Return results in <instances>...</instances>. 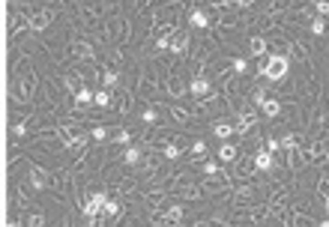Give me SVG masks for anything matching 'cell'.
<instances>
[{"label": "cell", "mask_w": 329, "mask_h": 227, "mask_svg": "<svg viewBox=\"0 0 329 227\" xmlns=\"http://www.w3.org/2000/svg\"><path fill=\"white\" fill-rule=\"evenodd\" d=\"M266 150H269V152H279V150H282V141H275V137H269V141H266Z\"/></svg>", "instance_id": "cell-31"}, {"label": "cell", "mask_w": 329, "mask_h": 227, "mask_svg": "<svg viewBox=\"0 0 329 227\" xmlns=\"http://www.w3.org/2000/svg\"><path fill=\"white\" fill-rule=\"evenodd\" d=\"M188 93H192V96L201 102V99H210L213 87H210V81H206V78H201V75H198V78L192 81V87H188Z\"/></svg>", "instance_id": "cell-4"}, {"label": "cell", "mask_w": 329, "mask_h": 227, "mask_svg": "<svg viewBox=\"0 0 329 227\" xmlns=\"http://www.w3.org/2000/svg\"><path fill=\"white\" fill-rule=\"evenodd\" d=\"M188 24H192V27H206V24H210V18H206L201 9H195L192 15H188Z\"/></svg>", "instance_id": "cell-17"}, {"label": "cell", "mask_w": 329, "mask_h": 227, "mask_svg": "<svg viewBox=\"0 0 329 227\" xmlns=\"http://www.w3.org/2000/svg\"><path fill=\"white\" fill-rule=\"evenodd\" d=\"M272 165H275V162H272V152H269V150H261V152L254 155V167H257V170H272Z\"/></svg>", "instance_id": "cell-8"}, {"label": "cell", "mask_w": 329, "mask_h": 227, "mask_svg": "<svg viewBox=\"0 0 329 227\" xmlns=\"http://www.w3.org/2000/svg\"><path fill=\"white\" fill-rule=\"evenodd\" d=\"M144 123H156V111H153V108L144 111Z\"/></svg>", "instance_id": "cell-34"}, {"label": "cell", "mask_w": 329, "mask_h": 227, "mask_svg": "<svg viewBox=\"0 0 329 227\" xmlns=\"http://www.w3.org/2000/svg\"><path fill=\"white\" fill-rule=\"evenodd\" d=\"M231 66H234V72H236V75H242V72H246V69H249V63L242 60V57H236V60H234Z\"/></svg>", "instance_id": "cell-27"}, {"label": "cell", "mask_w": 329, "mask_h": 227, "mask_svg": "<svg viewBox=\"0 0 329 227\" xmlns=\"http://www.w3.org/2000/svg\"><path fill=\"white\" fill-rule=\"evenodd\" d=\"M257 108H261L266 117H279V111H282V105L279 102H275V99H264L261 105H257Z\"/></svg>", "instance_id": "cell-11"}, {"label": "cell", "mask_w": 329, "mask_h": 227, "mask_svg": "<svg viewBox=\"0 0 329 227\" xmlns=\"http://www.w3.org/2000/svg\"><path fill=\"white\" fill-rule=\"evenodd\" d=\"M105 203H108V195L105 191H96V195H90V200L84 203V218H99V212H105Z\"/></svg>", "instance_id": "cell-3"}, {"label": "cell", "mask_w": 329, "mask_h": 227, "mask_svg": "<svg viewBox=\"0 0 329 227\" xmlns=\"http://www.w3.org/2000/svg\"><path fill=\"white\" fill-rule=\"evenodd\" d=\"M108 141H114V144H126V147H129L132 135H129L126 129H111V137H108Z\"/></svg>", "instance_id": "cell-13"}, {"label": "cell", "mask_w": 329, "mask_h": 227, "mask_svg": "<svg viewBox=\"0 0 329 227\" xmlns=\"http://www.w3.org/2000/svg\"><path fill=\"white\" fill-rule=\"evenodd\" d=\"M186 48H188V36L183 30H174L171 33V48L168 51H174V54H186Z\"/></svg>", "instance_id": "cell-5"}, {"label": "cell", "mask_w": 329, "mask_h": 227, "mask_svg": "<svg viewBox=\"0 0 329 227\" xmlns=\"http://www.w3.org/2000/svg\"><path fill=\"white\" fill-rule=\"evenodd\" d=\"M174 120H180V123H186V120H188V111H183V108H174Z\"/></svg>", "instance_id": "cell-32"}, {"label": "cell", "mask_w": 329, "mask_h": 227, "mask_svg": "<svg viewBox=\"0 0 329 227\" xmlns=\"http://www.w3.org/2000/svg\"><path fill=\"white\" fill-rule=\"evenodd\" d=\"M30 227H42V215H30Z\"/></svg>", "instance_id": "cell-35"}, {"label": "cell", "mask_w": 329, "mask_h": 227, "mask_svg": "<svg viewBox=\"0 0 329 227\" xmlns=\"http://www.w3.org/2000/svg\"><path fill=\"white\" fill-rule=\"evenodd\" d=\"M27 24H30V30H45V27L51 24V12H45V9H39V12H33Z\"/></svg>", "instance_id": "cell-6"}, {"label": "cell", "mask_w": 329, "mask_h": 227, "mask_svg": "<svg viewBox=\"0 0 329 227\" xmlns=\"http://www.w3.org/2000/svg\"><path fill=\"white\" fill-rule=\"evenodd\" d=\"M102 215H108V218L120 215V203H117V200H108V203H105V212H102Z\"/></svg>", "instance_id": "cell-24"}, {"label": "cell", "mask_w": 329, "mask_h": 227, "mask_svg": "<svg viewBox=\"0 0 329 227\" xmlns=\"http://www.w3.org/2000/svg\"><path fill=\"white\" fill-rule=\"evenodd\" d=\"M314 9L320 18H329V0H314Z\"/></svg>", "instance_id": "cell-22"}, {"label": "cell", "mask_w": 329, "mask_h": 227, "mask_svg": "<svg viewBox=\"0 0 329 227\" xmlns=\"http://www.w3.org/2000/svg\"><path fill=\"white\" fill-rule=\"evenodd\" d=\"M6 227H18V221H9V224H6Z\"/></svg>", "instance_id": "cell-38"}, {"label": "cell", "mask_w": 329, "mask_h": 227, "mask_svg": "<svg viewBox=\"0 0 329 227\" xmlns=\"http://www.w3.org/2000/svg\"><path fill=\"white\" fill-rule=\"evenodd\" d=\"M204 173H206V177H219L221 167H219L216 162H204Z\"/></svg>", "instance_id": "cell-25"}, {"label": "cell", "mask_w": 329, "mask_h": 227, "mask_svg": "<svg viewBox=\"0 0 329 227\" xmlns=\"http://www.w3.org/2000/svg\"><path fill=\"white\" fill-rule=\"evenodd\" d=\"M192 152H195V155H206V144H204V141H195V144H192Z\"/></svg>", "instance_id": "cell-30"}, {"label": "cell", "mask_w": 329, "mask_h": 227, "mask_svg": "<svg viewBox=\"0 0 329 227\" xmlns=\"http://www.w3.org/2000/svg\"><path fill=\"white\" fill-rule=\"evenodd\" d=\"M326 209H329V197H326Z\"/></svg>", "instance_id": "cell-40"}, {"label": "cell", "mask_w": 329, "mask_h": 227, "mask_svg": "<svg viewBox=\"0 0 329 227\" xmlns=\"http://www.w3.org/2000/svg\"><path fill=\"white\" fill-rule=\"evenodd\" d=\"M234 3H236V6H246V3H249V0H234Z\"/></svg>", "instance_id": "cell-37"}, {"label": "cell", "mask_w": 329, "mask_h": 227, "mask_svg": "<svg viewBox=\"0 0 329 227\" xmlns=\"http://www.w3.org/2000/svg\"><path fill=\"white\" fill-rule=\"evenodd\" d=\"M159 218H162V221H168V224H174V221H180V218H183V209H180V206H168Z\"/></svg>", "instance_id": "cell-12"}, {"label": "cell", "mask_w": 329, "mask_h": 227, "mask_svg": "<svg viewBox=\"0 0 329 227\" xmlns=\"http://www.w3.org/2000/svg\"><path fill=\"white\" fill-rule=\"evenodd\" d=\"M60 141H63V147L66 150H84L87 147V141H90V135L87 132H81V129H60Z\"/></svg>", "instance_id": "cell-2"}, {"label": "cell", "mask_w": 329, "mask_h": 227, "mask_svg": "<svg viewBox=\"0 0 329 227\" xmlns=\"http://www.w3.org/2000/svg\"><path fill=\"white\" fill-rule=\"evenodd\" d=\"M90 137H93V141H105V137H111V132L99 126V129H93V132H90Z\"/></svg>", "instance_id": "cell-26"}, {"label": "cell", "mask_w": 329, "mask_h": 227, "mask_svg": "<svg viewBox=\"0 0 329 227\" xmlns=\"http://www.w3.org/2000/svg\"><path fill=\"white\" fill-rule=\"evenodd\" d=\"M177 155H180V147L177 144H168L165 147V159H177Z\"/></svg>", "instance_id": "cell-29"}, {"label": "cell", "mask_w": 329, "mask_h": 227, "mask_svg": "<svg viewBox=\"0 0 329 227\" xmlns=\"http://www.w3.org/2000/svg\"><path fill=\"white\" fill-rule=\"evenodd\" d=\"M123 162H126V165H138V162H141V150H138V147H126Z\"/></svg>", "instance_id": "cell-20"}, {"label": "cell", "mask_w": 329, "mask_h": 227, "mask_svg": "<svg viewBox=\"0 0 329 227\" xmlns=\"http://www.w3.org/2000/svg\"><path fill=\"white\" fill-rule=\"evenodd\" d=\"M117 81H120V72H117V69H108V72L102 75V84H105V90H114Z\"/></svg>", "instance_id": "cell-15"}, {"label": "cell", "mask_w": 329, "mask_h": 227, "mask_svg": "<svg viewBox=\"0 0 329 227\" xmlns=\"http://www.w3.org/2000/svg\"><path fill=\"white\" fill-rule=\"evenodd\" d=\"M72 54H75V57H84V60H90V57H93V48H90L87 42H78V45L72 48Z\"/></svg>", "instance_id": "cell-18"}, {"label": "cell", "mask_w": 329, "mask_h": 227, "mask_svg": "<svg viewBox=\"0 0 329 227\" xmlns=\"http://www.w3.org/2000/svg\"><path fill=\"white\" fill-rule=\"evenodd\" d=\"M287 57H282V54H272V57H266V63L261 66V75L264 78H269V81H282L284 75H287Z\"/></svg>", "instance_id": "cell-1"}, {"label": "cell", "mask_w": 329, "mask_h": 227, "mask_svg": "<svg viewBox=\"0 0 329 227\" xmlns=\"http://www.w3.org/2000/svg\"><path fill=\"white\" fill-rule=\"evenodd\" d=\"M236 135H246L251 126H254V114H236Z\"/></svg>", "instance_id": "cell-9"}, {"label": "cell", "mask_w": 329, "mask_h": 227, "mask_svg": "<svg viewBox=\"0 0 329 227\" xmlns=\"http://www.w3.org/2000/svg\"><path fill=\"white\" fill-rule=\"evenodd\" d=\"M219 159H221V162H234V159H236V147H234V144H221V147H219Z\"/></svg>", "instance_id": "cell-14"}, {"label": "cell", "mask_w": 329, "mask_h": 227, "mask_svg": "<svg viewBox=\"0 0 329 227\" xmlns=\"http://www.w3.org/2000/svg\"><path fill=\"white\" fill-rule=\"evenodd\" d=\"M293 144H297V137H293V135H284V141H282V147H284V150H293Z\"/></svg>", "instance_id": "cell-33"}, {"label": "cell", "mask_w": 329, "mask_h": 227, "mask_svg": "<svg viewBox=\"0 0 329 227\" xmlns=\"http://www.w3.org/2000/svg\"><path fill=\"white\" fill-rule=\"evenodd\" d=\"M317 227H329V218H326V221H323V224H317Z\"/></svg>", "instance_id": "cell-39"}, {"label": "cell", "mask_w": 329, "mask_h": 227, "mask_svg": "<svg viewBox=\"0 0 329 227\" xmlns=\"http://www.w3.org/2000/svg\"><path fill=\"white\" fill-rule=\"evenodd\" d=\"M213 135H216V137H221V141H224V137L236 135V126H234V123H228V120H219V123L213 126Z\"/></svg>", "instance_id": "cell-7"}, {"label": "cell", "mask_w": 329, "mask_h": 227, "mask_svg": "<svg viewBox=\"0 0 329 227\" xmlns=\"http://www.w3.org/2000/svg\"><path fill=\"white\" fill-rule=\"evenodd\" d=\"M30 182H33V188H45L48 185V173L42 167H30Z\"/></svg>", "instance_id": "cell-10"}, {"label": "cell", "mask_w": 329, "mask_h": 227, "mask_svg": "<svg viewBox=\"0 0 329 227\" xmlns=\"http://www.w3.org/2000/svg\"><path fill=\"white\" fill-rule=\"evenodd\" d=\"M63 81H66V87H69L72 93H81V90H84V81H81L78 75H66Z\"/></svg>", "instance_id": "cell-19"}, {"label": "cell", "mask_w": 329, "mask_h": 227, "mask_svg": "<svg viewBox=\"0 0 329 227\" xmlns=\"http://www.w3.org/2000/svg\"><path fill=\"white\" fill-rule=\"evenodd\" d=\"M93 96H96V93H90L87 87H84L81 93H75V105H78V108H81V105H90V102H93Z\"/></svg>", "instance_id": "cell-21"}, {"label": "cell", "mask_w": 329, "mask_h": 227, "mask_svg": "<svg viewBox=\"0 0 329 227\" xmlns=\"http://www.w3.org/2000/svg\"><path fill=\"white\" fill-rule=\"evenodd\" d=\"M323 30H326V21H323V18H314V24H311V33H314V36H320Z\"/></svg>", "instance_id": "cell-28"}, {"label": "cell", "mask_w": 329, "mask_h": 227, "mask_svg": "<svg viewBox=\"0 0 329 227\" xmlns=\"http://www.w3.org/2000/svg\"><path fill=\"white\" fill-rule=\"evenodd\" d=\"M93 102H96V105H102V108H105V105L111 102V90H99V93L93 96Z\"/></svg>", "instance_id": "cell-23"}, {"label": "cell", "mask_w": 329, "mask_h": 227, "mask_svg": "<svg viewBox=\"0 0 329 227\" xmlns=\"http://www.w3.org/2000/svg\"><path fill=\"white\" fill-rule=\"evenodd\" d=\"M320 191H323V197H329V180H326V182H320Z\"/></svg>", "instance_id": "cell-36"}, {"label": "cell", "mask_w": 329, "mask_h": 227, "mask_svg": "<svg viewBox=\"0 0 329 227\" xmlns=\"http://www.w3.org/2000/svg\"><path fill=\"white\" fill-rule=\"evenodd\" d=\"M264 54H266V39L254 36L251 39V57H264Z\"/></svg>", "instance_id": "cell-16"}]
</instances>
